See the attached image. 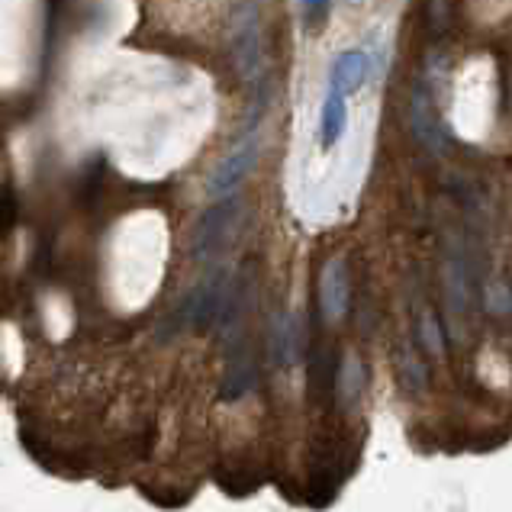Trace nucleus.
Here are the masks:
<instances>
[{
	"label": "nucleus",
	"instance_id": "9b49d317",
	"mask_svg": "<svg viewBox=\"0 0 512 512\" xmlns=\"http://www.w3.org/2000/svg\"><path fill=\"white\" fill-rule=\"evenodd\" d=\"M416 339H419V345L426 348L432 358H442L445 355V332H442V326H438V319H435L432 310H422L419 313Z\"/></svg>",
	"mask_w": 512,
	"mask_h": 512
},
{
	"label": "nucleus",
	"instance_id": "0eeeda50",
	"mask_svg": "<svg viewBox=\"0 0 512 512\" xmlns=\"http://www.w3.org/2000/svg\"><path fill=\"white\" fill-rule=\"evenodd\" d=\"M368 55L351 49V52H342L339 58L332 62V71H329V84L335 94H355L358 87L368 81Z\"/></svg>",
	"mask_w": 512,
	"mask_h": 512
},
{
	"label": "nucleus",
	"instance_id": "6e6552de",
	"mask_svg": "<svg viewBox=\"0 0 512 512\" xmlns=\"http://www.w3.org/2000/svg\"><path fill=\"white\" fill-rule=\"evenodd\" d=\"M364 380H368V374H364V361L348 351L339 364V371H335V403H339L342 409L355 406L364 393Z\"/></svg>",
	"mask_w": 512,
	"mask_h": 512
},
{
	"label": "nucleus",
	"instance_id": "1a4fd4ad",
	"mask_svg": "<svg viewBox=\"0 0 512 512\" xmlns=\"http://www.w3.org/2000/svg\"><path fill=\"white\" fill-rule=\"evenodd\" d=\"M345 123H348L345 97L329 91V97L323 100V110H319V142H323V149H332V145L342 139Z\"/></svg>",
	"mask_w": 512,
	"mask_h": 512
},
{
	"label": "nucleus",
	"instance_id": "20e7f679",
	"mask_svg": "<svg viewBox=\"0 0 512 512\" xmlns=\"http://www.w3.org/2000/svg\"><path fill=\"white\" fill-rule=\"evenodd\" d=\"M255 387H258V361L252 355V348H248L245 342L232 345L219 397H223L226 403H236V400H245Z\"/></svg>",
	"mask_w": 512,
	"mask_h": 512
},
{
	"label": "nucleus",
	"instance_id": "ddd939ff",
	"mask_svg": "<svg viewBox=\"0 0 512 512\" xmlns=\"http://www.w3.org/2000/svg\"><path fill=\"white\" fill-rule=\"evenodd\" d=\"M300 4H303L306 20H310V23H323L329 17V4H332V0H300Z\"/></svg>",
	"mask_w": 512,
	"mask_h": 512
},
{
	"label": "nucleus",
	"instance_id": "f03ea898",
	"mask_svg": "<svg viewBox=\"0 0 512 512\" xmlns=\"http://www.w3.org/2000/svg\"><path fill=\"white\" fill-rule=\"evenodd\" d=\"M255 162H258V139L255 136H245L236 149H232L229 155L219 158V165L210 171L207 178V194L213 200H226L232 197L236 190L242 187V181L248 178V174L255 171Z\"/></svg>",
	"mask_w": 512,
	"mask_h": 512
},
{
	"label": "nucleus",
	"instance_id": "f257e3e1",
	"mask_svg": "<svg viewBox=\"0 0 512 512\" xmlns=\"http://www.w3.org/2000/svg\"><path fill=\"white\" fill-rule=\"evenodd\" d=\"M242 219V200L226 197L216 200L213 207L197 219L194 232H190V258L197 261H213L216 255L226 252Z\"/></svg>",
	"mask_w": 512,
	"mask_h": 512
},
{
	"label": "nucleus",
	"instance_id": "9d476101",
	"mask_svg": "<svg viewBox=\"0 0 512 512\" xmlns=\"http://www.w3.org/2000/svg\"><path fill=\"white\" fill-rule=\"evenodd\" d=\"M400 384L409 390V393H419L422 387L429 384V368L422 364V358L416 355L413 348H403L400 351Z\"/></svg>",
	"mask_w": 512,
	"mask_h": 512
},
{
	"label": "nucleus",
	"instance_id": "39448f33",
	"mask_svg": "<svg viewBox=\"0 0 512 512\" xmlns=\"http://www.w3.org/2000/svg\"><path fill=\"white\" fill-rule=\"evenodd\" d=\"M232 58L245 81H252L261 68V33H258V17L255 10H245L239 17L236 36H232Z\"/></svg>",
	"mask_w": 512,
	"mask_h": 512
},
{
	"label": "nucleus",
	"instance_id": "423d86ee",
	"mask_svg": "<svg viewBox=\"0 0 512 512\" xmlns=\"http://www.w3.org/2000/svg\"><path fill=\"white\" fill-rule=\"evenodd\" d=\"M268 351L277 368H294L300 361V326L290 313H274L268 329Z\"/></svg>",
	"mask_w": 512,
	"mask_h": 512
},
{
	"label": "nucleus",
	"instance_id": "f8f14e48",
	"mask_svg": "<svg viewBox=\"0 0 512 512\" xmlns=\"http://www.w3.org/2000/svg\"><path fill=\"white\" fill-rule=\"evenodd\" d=\"M487 310L496 313V316H506L512 310V294H509L503 284H493L487 290Z\"/></svg>",
	"mask_w": 512,
	"mask_h": 512
},
{
	"label": "nucleus",
	"instance_id": "7ed1b4c3",
	"mask_svg": "<svg viewBox=\"0 0 512 512\" xmlns=\"http://www.w3.org/2000/svg\"><path fill=\"white\" fill-rule=\"evenodd\" d=\"M351 306V287H348V265L345 258H329L319 274V310L326 323H342Z\"/></svg>",
	"mask_w": 512,
	"mask_h": 512
}]
</instances>
